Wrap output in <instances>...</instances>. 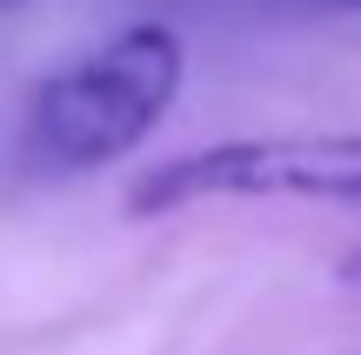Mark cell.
<instances>
[{"instance_id":"obj_1","label":"cell","mask_w":361,"mask_h":355,"mask_svg":"<svg viewBox=\"0 0 361 355\" xmlns=\"http://www.w3.org/2000/svg\"><path fill=\"white\" fill-rule=\"evenodd\" d=\"M188 54L168 20H134L94 54L47 74L27 107V161L47 174H87L134 155L174 107Z\"/></svg>"},{"instance_id":"obj_3","label":"cell","mask_w":361,"mask_h":355,"mask_svg":"<svg viewBox=\"0 0 361 355\" xmlns=\"http://www.w3.org/2000/svg\"><path fill=\"white\" fill-rule=\"evenodd\" d=\"M281 20H335V13H361V0H261Z\"/></svg>"},{"instance_id":"obj_2","label":"cell","mask_w":361,"mask_h":355,"mask_svg":"<svg viewBox=\"0 0 361 355\" xmlns=\"http://www.w3.org/2000/svg\"><path fill=\"white\" fill-rule=\"evenodd\" d=\"M341 201L361 208V134H268L214 141L180 161H161L134 181V215H168L194 201Z\"/></svg>"},{"instance_id":"obj_4","label":"cell","mask_w":361,"mask_h":355,"mask_svg":"<svg viewBox=\"0 0 361 355\" xmlns=\"http://www.w3.org/2000/svg\"><path fill=\"white\" fill-rule=\"evenodd\" d=\"M341 275H348V282H361V248L348 255V262H341Z\"/></svg>"},{"instance_id":"obj_5","label":"cell","mask_w":361,"mask_h":355,"mask_svg":"<svg viewBox=\"0 0 361 355\" xmlns=\"http://www.w3.org/2000/svg\"><path fill=\"white\" fill-rule=\"evenodd\" d=\"M13 7H27V0H0V13H13Z\"/></svg>"}]
</instances>
